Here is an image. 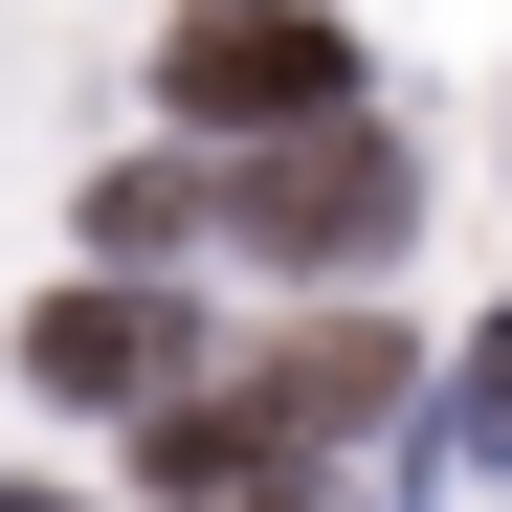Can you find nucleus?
<instances>
[{
	"label": "nucleus",
	"instance_id": "nucleus-1",
	"mask_svg": "<svg viewBox=\"0 0 512 512\" xmlns=\"http://www.w3.org/2000/svg\"><path fill=\"white\" fill-rule=\"evenodd\" d=\"M156 90H179L201 134H334V112H357V45H334L312 0H179Z\"/></svg>",
	"mask_w": 512,
	"mask_h": 512
},
{
	"label": "nucleus",
	"instance_id": "nucleus-2",
	"mask_svg": "<svg viewBox=\"0 0 512 512\" xmlns=\"http://www.w3.org/2000/svg\"><path fill=\"white\" fill-rule=\"evenodd\" d=\"M401 223H423V179H401L357 112H334V134H290L268 179H223V245H268V268H357V245H401Z\"/></svg>",
	"mask_w": 512,
	"mask_h": 512
},
{
	"label": "nucleus",
	"instance_id": "nucleus-3",
	"mask_svg": "<svg viewBox=\"0 0 512 512\" xmlns=\"http://www.w3.org/2000/svg\"><path fill=\"white\" fill-rule=\"evenodd\" d=\"M179 357H201V312L156 290V268H90V290H45V312H23V379H45V401H112V423H134V401H179Z\"/></svg>",
	"mask_w": 512,
	"mask_h": 512
},
{
	"label": "nucleus",
	"instance_id": "nucleus-4",
	"mask_svg": "<svg viewBox=\"0 0 512 512\" xmlns=\"http://www.w3.org/2000/svg\"><path fill=\"white\" fill-rule=\"evenodd\" d=\"M201 223H223L201 156H112V179H90V245H112V268H156V245H201Z\"/></svg>",
	"mask_w": 512,
	"mask_h": 512
},
{
	"label": "nucleus",
	"instance_id": "nucleus-5",
	"mask_svg": "<svg viewBox=\"0 0 512 512\" xmlns=\"http://www.w3.org/2000/svg\"><path fill=\"white\" fill-rule=\"evenodd\" d=\"M446 446H468V468H512V312L468 334V379H446Z\"/></svg>",
	"mask_w": 512,
	"mask_h": 512
},
{
	"label": "nucleus",
	"instance_id": "nucleus-6",
	"mask_svg": "<svg viewBox=\"0 0 512 512\" xmlns=\"http://www.w3.org/2000/svg\"><path fill=\"white\" fill-rule=\"evenodd\" d=\"M0 512H67V490H0Z\"/></svg>",
	"mask_w": 512,
	"mask_h": 512
}]
</instances>
